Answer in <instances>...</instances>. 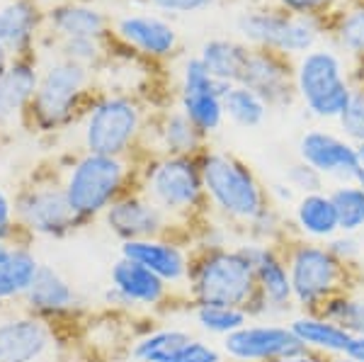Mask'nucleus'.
<instances>
[{
    "mask_svg": "<svg viewBox=\"0 0 364 362\" xmlns=\"http://www.w3.org/2000/svg\"><path fill=\"white\" fill-rule=\"evenodd\" d=\"M190 287L197 304L260 312L257 280L248 255L238 248H209L190 265Z\"/></svg>",
    "mask_w": 364,
    "mask_h": 362,
    "instance_id": "obj_1",
    "label": "nucleus"
},
{
    "mask_svg": "<svg viewBox=\"0 0 364 362\" xmlns=\"http://www.w3.org/2000/svg\"><path fill=\"white\" fill-rule=\"evenodd\" d=\"M199 173L204 195L228 221L250 226V221L269 204L262 185L236 156L207 151L199 161Z\"/></svg>",
    "mask_w": 364,
    "mask_h": 362,
    "instance_id": "obj_2",
    "label": "nucleus"
},
{
    "mask_svg": "<svg viewBox=\"0 0 364 362\" xmlns=\"http://www.w3.org/2000/svg\"><path fill=\"white\" fill-rule=\"evenodd\" d=\"M291 294L306 314H316L331 297L348 289V265L340 262L328 246L299 241L284 255Z\"/></svg>",
    "mask_w": 364,
    "mask_h": 362,
    "instance_id": "obj_3",
    "label": "nucleus"
},
{
    "mask_svg": "<svg viewBox=\"0 0 364 362\" xmlns=\"http://www.w3.org/2000/svg\"><path fill=\"white\" fill-rule=\"evenodd\" d=\"M127 180V163L114 156L85 154L70 168L66 178V197L70 209L80 221L107 212L114 200H119Z\"/></svg>",
    "mask_w": 364,
    "mask_h": 362,
    "instance_id": "obj_4",
    "label": "nucleus"
},
{
    "mask_svg": "<svg viewBox=\"0 0 364 362\" xmlns=\"http://www.w3.org/2000/svg\"><path fill=\"white\" fill-rule=\"evenodd\" d=\"M294 80L306 107L323 119H338L355 92L345 80L340 58L326 49L309 51L299 63Z\"/></svg>",
    "mask_w": 364,
    "mask_h": 362,
    "instance_id": "obj_5",
    "label": "nucleus"
},
{
    "mask_svg": "<svg viewBox=\"0 0 364 362\" xmlns=\"http://www.w3.org/2000/svg\"><path fill=\"white\" fill-rule=\"evenodd\" d=\"M141 134V107L127 95H109L95 102L83 129L87 154L122 159Z\"/></svg>",
    "mask_w": 364,
    "mask_h": 362,
    "instance_id": "obj_6",
    "label": "nucleus"
},
{
    "mask_svg": "<svg viewBox=\"0 0 364 362\" xmlns=\"http://www.w3.org/2000/svg\"><path fill=\"white\" fill-rule=\"evenodd\" d=\"M144 197L168 217L190 214L204 197L199 163L190 156H166L156 161L146 173Z\"/></svg>",
    "mask_w": 364,
    "mask_h": 362,
    "instance_id": "obj_7",
    "label": "nucleus"
},
{
    "mask_svg": "<svg viewBox=\"0 0 364 362\" xmlns=\"http://www.w3.org/2000/svg\"><path fill=\"white\" fill-rule=\"evenodd\" d=\"M87 80H90V68L80 63L66 61V58L51 63L44 75H39L37 92L29 105L32 119L42 129H54L63 124L75 112L80 97L85 95Z\"/></svg>",
    "mask_w": 364,
    "mask_h": 362,
    "instance_id": "obj_8",
    "label": "nucleus"
},
{
    "mask_svg": "<svg viewBox=\"0 0 364 362\" xmlns=\"http://www.w3.org/2000/svg\"><path fill=\"white\" fill-rule=\"evenodd\" d=\"M238 29L245 39L255 42L262 49L279 54H299L309 51L318 39V25L314 15L294 13H245L238 20Z\"/></svg>",
    "mask_w": 364,
    "mask_h": 362,
    "instance_id": "obj_9",
    "label": "nucleus"
},
{
    "mask_svg": "<svg viewBox=\"0 0 364 362\" xmlns=\"http://www.w3.org/2000/svg\"><path fill=\"white\" fill-rule=\"evenodd\" d=\"M15 219L39 236H61L75 229L78 217L70 209L63 185H32L15 202Z\"/></svg>",
    "mask_w": 364,
    "mask_h": 362,
    "instance_id": "obj_10",
    "label": "nucleus"
},
{
    "mask_svg": "<svg viewBox=\"0 0 364 362\" xmlns=\"http://www.w3.org/2000/svg\"><path fill=\"white\" fill-rule=\"evenodd\" d=\"M231 83H221L199 58H190L182 71V112L202 134L216 132L224 122V95Z\"/></svg>",
    "mask_w": 364,
    "mask_h": 362,
    "instance_id": "obj_11",
    "label": "nucleus"
},
{
    "mask_svg": "<svg viewBox=\"0 0 364 362\" xmlns=\"http://www.w3.org/2000/svg\"><path fill=\"white\" fill-rule=\"evenodd\" d=\"M306 350L289 326L255 324L243 326L224 338V353L236 362H269Z\"/></svg>",
    "mask_w": 364,
    "mask_h": 362,
    "instance_id": "obj_12",
    "label": "nucleus"
},
{
    "mask_svg": "<svg viewBox=\"0 0 364 362\" xmlns=\"http://www.w3.org/2000/svg\"><path fill=\"white\" fill-rule=\"evenodd\" d=\"M238 85L255 92L267 107H284L294 100L296 80L287 66L284 56L272 49H250Z\"/></svg>",
    "mask_w": 364,
    "mask_h": 362,
    "instance_id": "obj_13",
    "label": "nucleus"
},
{
    "mask_svg": "<svg viewBox=\"0 0 364 362\" xmlns=\"http://www.w3.org/2000/svg\"><path fill=\"white\" fill-rule=\"evenodd\" d=\"M248 260L252 262L257 280V294H260V312H287L294 302L289 282V270H287V260L272 243H257L250 241L240 246Z\"/></svg>",
    "mask_w": 364,
    "mask_h": 362,
    "instance_id": "obj_14",
    "label": "nucleus"
},
{
    "mask_svg": "<svg viewBox=\"0 0 364 362\" xmlns=\"http://www.w3.org/2000/svg\"><path fill=\"white\" fill-rule=\"evenodd\" d=\"M299 156L323 178H336L340 185L357 183V146L328 132H309L299 142Z\"/></svg>",
    "mask_w": 364,
    "mask_h": 362,
    "instance_id": "obj_15",
    "label": "nucleus"
},
{
    "mask_svg": "<svg viewBox=\"0 0 364 362\" xmlns=\"http://www.w3.org/2000/svg\"><path fill=\"white\" fill-rule=\"evenodd\" d=\"M132 358L136 362H221V353L187 331L163 329L141 338L132 348Z\"/></svg>",
    "mask_w": 364,
    "mask_h": 362,
    "instance_id": "obj_16",
    "label": "nucleus"
},
{
    "mask_svg": "<svg viewBox=\"0 0 364 362\" xmlns=\"http://www.w3.org/2000/svg\"><path fill=\"white\" fill-rule=\"evenodd\" d=\"M109 231H114L124 241H141V238H161L168 226V214L161 212L146 197H119L105 212Z\"/></svg>",
    "mask_w": 364,
    "mask_h": 362,
    "instance_id": "obj_17",
    "label": "nucleus"
},
{
    "mask_svg": "<svg viewBox=\"0 0 364 362\" xmlns=\"http://www.w3.org/2000/svg\"><path fill=\"white\" fill-rule=\"evenodd\" d=\"M54 343V331L37 316L0 321V362H37Z\"/></svg>",
    "mask_w": 364,
    "mask_h": 362,
    "instance_id": "obj_18",
    "label": "nucleus"
},
{
    "mask_svg": "<svg viewBox=\"0 0 364 362\" xmlns=\"http://www.w3.org/2000/svg\"><path fill=\"white\" fill-rule=\"evenodd\" d=\"M122 258H129L139 265L156 272L163 282H182L190 277V258L178 243L163 238H141V241L122 243Z\"/></svg>",
    "mask_w": 364,
    "mask_h": 362,
    "instance_id": "obj_19",
    "label": "nucleus"
},
{
    "mask_svg": "<svg viewBox=\"0 0 364 362\" xmlns=\"http://www.w3.org/2000/svg\"><path fill=\"white\" fill-rule=\"evenodd\" d=\"M39 85V73L27 58H15L0 71V129L10 127L25 110Z\"/></svg>",
    "mask_w": 364,
    "mask_h": 362,
    "instance_id": "obj_20",
    "label": "nucleus"
},
{
    "mask_svg": "<svg viewBox=\"0 0 364 362\" xmlns=\"http://www.w3.org/2000/svg\"><path fill=\"white\" fill-rule=\"evenodd\" d=\"M109 277L112 287L124 297L129 307H158L168 297V282L129 258L117 260Z\"/></svg>",
    "mask_w": 364,
    "mask_h": 362,
    "instance_id": "obj_21",
    "label": "nucleus"
},
{
    "mask_svg": "<svg viewBox=\"0 0 364 362\" xmlns=\"http://www.w3.org/2000/svg\"><path fill=\"white\" fill-rule=\"evenodd\" d=\"M117 34L141 54L163 58L178 46V34L166 20L154 15H129L117 22Z\"/></svg>",
    "mask_w": 364,
    "mask_h": 362,
    "instance_id": "obj_22",
    "label": "nucleus"
},
{
    "mask_svg": "<svg viewBox=\"0 0 364 362\" xmlns=\"http://www.w3.org/2000/svg\"><path fill=\"white\" fill-rule=\"evenodd\" d=\"M37 0H8L0 5V44L13 54L29 51L34 34L39 29Z\"/></svg>",
    "mask_w": 364,
    "mask_h": 362,
    "instance_id": "obj_23",
    "label": "nucleus"
},
{
    "mask_svg": "<svg viewBox=\"0 0 364 362\" xmlns=\"http://www.w3.org/2000/svg\"><path fill=\"white\" fill-rule=\"evenodd\" d=\"M289 329L294 331V336L301 341V346L314 353L328 355V358H336V355H348V348L352 338L345 329H340L333 321L316 316V314H304V316L291 319Z\"/></svg>",
    "mask_w": 364,
    "mask_h": 362,
    "instance_id": "obj_24",
    "label": "nucleus"
},
{
    "mask_svg": "<svg viewBox=\"0 0 364 362\" xmlns=\"http://www.w3.org/2000/svg\"><path fill=\"white\" fill-rule=\"evenodd\" d=\"M46 20L61 39H100L107 29V20L95 8L75 3H56Z\"/></svg>",
    "mask_w": 364,
    "mask_h": 362,
    "instance_id": "obj_25",
    "label": "nucleus"
},
{
    "mask_svg": "<svg viewBox=\"0 0 364 362\" xmlns=\"http://www.w3.org/2000/svg\"><path fill=\"white\" fill-rule=\"evenodd\" d=\"M27 304L37 312L46 314H61L75 307V292L73 287L63 280L54 267L39 265V272L34 277L32 287L25 294Z\"/></svg>",
    "mask_w": 364,
    "mask_h": 362,
    "instance_id": "obj_26",
    "label": "nucleus"
},
{
    "mask_svg": "<svg viewBox=\"0 0 364 362\" xmlns=\"http://www.w3.org/2000/svg\"><path fill=\"white\" fill-rule=\"evenodd\" d=\"M294 219L301 233H306L311 238L331 241L340 231L336 204H333L331 195H326V192L301 195V200L296 202V209H294Z\"/></svg>",
    "mask_w": 364,
    "mask_h": 362,
    "instance_id": "obj_27",
    "label": "nucleus"
},
{
    "mask_svg": "<svg viewBox=\"0 0 364 362\" xmlns=\"http://www.w3.org/2000/svg\"><path fill=\"white\" fill-rule=\"evenodd\" d=\"M248 46H240L236 42H226V39H214L207 42L202 49L199 61L207 66V71L221 83L238 85L243 66L248 61Z\"/></svg>",
    "mask_w": 364,
    "mask_h": 362,
    "instance_id": "obj_28",
    "label": "nucleus"
},
{
    "mask_svg": "<svg viewBox=\"0 0 364 362\" xmlns=\"http://www.w3.org/2000/svg\"><path fill=\"white\" fill-rule=\"evenodd\" d=\"M39 272L34 253L25 246H13L10 258L0 265V302L25 297Z\"/></svg>",
    "mask_w": 364,
    "mask_h": 362,
    "instance_id": "obj_29",
    "label": "nucleus"
},
{
    "mask_svg": "<svg viewBox=\"0 0 364 362\" xmlns=\"http://www.w3.org/2000/svg\"><path fill=\"white\" fill-rule=\"evenodd\" d=\"M316 316L333 321V324H338L340 329H345L355 338L364 336V287H355V289L348 287L340 292V294L331 297L316 312Z\"/></svg>",
    "mask_w": 364,
    "mask_h": 362,
    "instance_id": "obj_30",
    "label": "nucleus"
},
{
    "mask_svg": "<svg viewBox=\"0 0 364 362\" xmlns=\"http://www.w3.org/2000/svg\"><path fill=\"white\" fill-rule=\"evenodd\" d=\"M161 142L168 156H195L202 146L204 134L187 119V115L178 110V112H168L161 124Z\"/></svg>",
    "mask_w": 364,
    "mask_h": 362,
    "instance_id": "obj_31",
    "label": "nucleus"
},
{
    "mask_svg": "<svg viewBox=\"0 0 364 362\" xmlns=\"http://www.w3.org/2000/svg\"><path fill=\"white\" fill-rule=\"evenodd\" d=\"M224 115L231 117L240 127H260L267 115V105L260 100L252 90L243 85H231V90L224 95Z\"/></svg>",
    "mask_w": 364,
    "mask_h": 362,
    "instance_id": "obj_32",
    "label": "nucleus"
},
{
    "mask_svg": "<svg viewBox=\"0 0 364 362\" xmlns=\"http://www.w3.org/2000/svg\"><path fill=\"white\" fill-rule=\"evenodd\" d=\"M331 200L336 204L340 233H357L364 229V188L357 183L338 185L331 192Z\"/></svg>",
    "mask_w": 364,
    "mask_h": 362,
    "instance_id": "obj_33",
    "label": "nucleus"
},
{
    "mask_svg": "<svg viewBox=\"0 0 364 362\" xmlns=\"http://www.w3.org/2000/svg\"><path fill=\"white\" fill-rule=\"evenodd\" d=\"M195 319L204 331L216 336H228L233 331L248 326L250 314L245 309L236 307H216V304H197L195 309Z\"/></svg>",
    "mask_w": 364,
    "mask_h": 362,
    "instance_id": "obj_34",
    "label": "nucleus"
},
{
    "mask_svg": "<svg viewBox=\"0 0 364 362\" xmlns=\"http://www.w3.org/2000/svg\"><path fill=\"white\" fill-rule=\"evenodd\" d=\"M336 32L338 42L345 49H350L357 56H364V5H357L340 17Z\"/></svg>",
    "mask_w": 364,
    "mask_h": 362,
    "instance_id": "obj_35",
    "label": "nucleus"
},
{
    "mask_svg": "<svg viewBox=\"0 0 364 362\" xmlns=\"http://www.w3.org/2000/svg\"><path fill=\"white\" fill-rule=\"evenodd\" d=\"M340 127H343L345 137L352 142L362 144L364 142V90H355L345 107V112L338 117Z\"/></svg>",
    "mask_w": 364,
    "mask_h": 362,
    "instance_id": "obj_36",
    "label": "nucleus"
},
{
    "mask_svg": "<svg viewBox=\"0 0 364 362\" xmlns=\"http://www.w3.org/2000/svg\"><path fill=\"white\" fill-rule=\"evenodd\" d=\"M102 56L97 39H61V58L92 68Z\"/></svg>",
    "mask_w": 364,
    "mask_h": 362,
    "instance_id": "obj_37",
    "label": "nucleus"
},
{
    "mask_svg": "<svg viewBox=\"0 0 364 362\" xmlns=\"http://www.w3.org/2000/svg\"><path fill=\"white\" fill-rule=\"evenodd\" d=\"M287 180H289V185L299 192H304V195H314V192H323V175L316 171V168H311L309 163H296V166L289 168V173H287Z\"/></svg>",
    "mask_w": 364,
    "mask_h": 362,
    "instance_id": "obj_38",
    "label": "nucleus"
},
{
    "mask_svg": "<svg viewBox=\"0 0 364 362\" xmlns=\"http://www.w3.org/2000/svg\"><path fill=\"white\" fill-rule=\"evenodd\" d=\"M328 250H331L340 262L350 265V262L360 255V243H357V238L352 236V233H343V236H333L331 241H328Z\"/></svg>",
    "mask_w": 364,
    "mask_h": 362,
    "instance_id": "obj_39",
    "label": "nucleus"
},
{
    "mask_svg": "<svg viewBox=\"0 0 364 362\" xmlns=\"http://www.w3.org/2000/svg\"><path fill=\"white\" fill-rule=\"evenodd\" d=\"M15 233V204L0 190V241H8Z\"/></svg>",
    "mask_w": 364,
    "mask_h": 362,
    "instance_id": "obj_40",
    "label": "nucleus"
},
{
    "mask_svg": "<svg viewBox=\"0 0 364 362\" xmlns=\"http://www.w3.org/2000/svg\"><path fill=\"white\" fill-rule=\"evenodd\" d=\"M149 3H154L161 10H168V13H197L214 0H149Z\"/></svg>",
    "mask_w": 364,
    "mask_h": 362,
    "instance_id": "obj_41",
    "label": "nucleus"
},
{
    "mask_svg": "<svg viewBox=\"0 0 364 362\" xmlns=\"http://www.w3.org/2000/svg\"><path fill=\"white\" fill-rule=\"evenodd\" d=\"M328 3H333V0H282V5L294 15H314L316 10L326 8Z\"/></svg>",
    "mask_w": 364,
    "mask_h": 362,
    "instance_id": "obj_42",
    "label": "nucleus"
},
{
    "mask_svg": "<svg viewBox=\"0 0 364 362\" xmlns=\"http://www.w3.org/2000/svg\"><path fill=\"white\" fill-rule=\"evenodd\" d=\"M269 362H328V358L321 353H314V350H301V353L289 355V358H279V360H269Z\"/></svg>",
    "mask_w": 364,
    "mask_h": 362,
    "instance_id": "obj_43",
    "label": "nucleus"
},
{
    "mask_svg": "<svg viewBox=\"0 0 364 362\" xmlns=\"http://www.w3.org/2000/svg\"><path fill=\"white\" fill-rule=\"evenodd\" d=\"M348 355H350L352 360L364 362V336L352 338V343H350V348H348Z\"/></svg>",
    "mask_w": 364,
    "mask_h": 362,
    "instance_id": "obj_44",
    "label": "nucleus"
},
{
    "mask_svg": "<svg viewBox=\"0 0 364 362\" xmlns=\"http://www.w3.org/2000/svg\"><path fill=\"white\" fill-rule=\"evenodd\" d=\"M357 166H360V173H357V185L364 188V142L357 144Z\"/></svg>",
    "mask_w": 364,
    "mask_h": 362,
    "instance_id": "obj_45",
    "label": "nucleus"
},
{
    "mask_svg": "<svg viewBox=\"0 0 364 362\" xmlns=\"http://www.w3.org/2000/svg\"><path fill=\"white\" fill-rule=\"evenodd\" d=\"M10 253H13V246H10L8 241H0V265L10 258Z\"/></svg>",
    "mask_w": 364,
    "mask_h": 362,
    "instance_id": "obj_46",
    "label": "nucleus"
},
{
    "mask_svg": "<svg viewBox=\"0 0 364 362\" xmlns=\"http://www.w3.org/2000/svg\"><path fill=\"white\" fill-rule=\"evenodd\" d=\"M8 56H10V51L5 49L3 44H0V71H3V68L8 66Z\"/></svg>",
    "mask_w": 364,
    "mask_h": 362,
    "instance_id": "obj_47",
    "label": "nucleus"
},
{
    "mask_svg": "<svg viewBox=\"0 0 364 362\" xmlns=\"http://www.w3.org/2000/svg\"><path fill=\"white\" fill-rule=\"evenodd\" d=\"M328 362H357V360H352L350 355H336V358H328Z\"/></svg>",
    "mask_w": 364,
    "mask_h": 362,
    "instance_id": "obj_48",
    "label": "nucleus"
},
{
    "mask_svg": "<svg viewBox=\"0 0 364 362\" xmlns=\"http://www.w3.org/2000/svg\"><path fill=\"white\" fill-rule=\"evenodd\" d=\"M362 68H364V56H362Z\"/></svg>",
    "mask_w": 364,
    "mask_h": 362,
    "instance_id": "obj_49",
    "label": "nucleus"
}]
</instances>
